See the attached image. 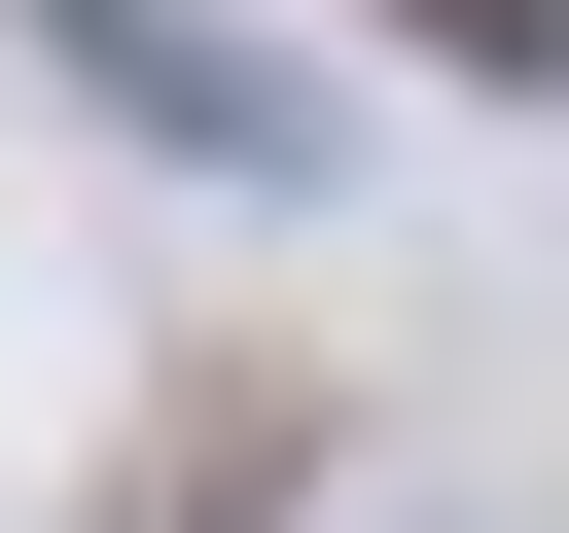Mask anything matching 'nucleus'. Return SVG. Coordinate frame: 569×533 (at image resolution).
Instances as JSON below:
<instances>
[{"instance_id": "nucleus-1", "label": "nucleus", "mask_w": 569, "mask_h": 533, "mask_svg": "<svg viewBox=\"0 0 569 533\" xmlns=\"http://www.w3.org/2000/svg\"><path fill=\"white\" fill-rule=\"evenodd\" d=\"M36 71H71L107 142H178V178H320V107H284L213 0H36Z\"/></svg>"}, {"instance_id": "nucleus-2", "label": "nucleus", "mask_w": 569, "mask_h": 533, "mask_svg": "<svg viewBox=\"0 0 569 533\" xmlns=\"http://www.w3.org/2000/svg\"><path fill=\"white\" fill-rule=\"evenodd\" d=\"M284 497H320V355H213V391L107 462V533H284Z\"/></svg>"}, {"instance_id": "nucleus-3", "label": "nucleus", "mask_w": 569, "mask_h": 533, "mask_svg": "<svg viewBox=\"0 0 569 533\" xmlns=\"http://www.w3.org/2000/svg\"><path fill=\"white\" fill-rule=\"evenodd\" d=\"M427 71H498V107H569V0H391Z\"/></svg>"}]
</instances>
